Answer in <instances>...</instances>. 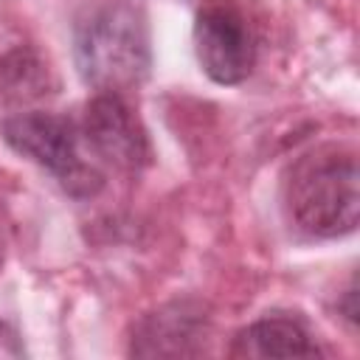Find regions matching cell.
<instances>
[{"label": "cell", "instance_id": "cell-1", "mask_svg": "<svg viewBox=\"0 0 360 360\" xmlns=\"http://www.w3.org/2000/svg\"><path fill=\"white\" fill-rule=\"evenodd\" d=\"M73 56L82 79L98 93L124 96L149 73V31L127 0L87 6L73 22Z\"/></svg>", "mask_w": 360, "mask_h": 360}, {"label": "cell", "instance_id": "cell-2", "mask_svg": "<svg viewBox=\"0 0 360 360\" xmlns=\"http://www.w3.org/2000/svg\"><path fill=\"white\" fill-rule=\"evenodd\" d=\"M357 158L346 146H318L301 155L284 180L290 219L309 236L332 239L352 233L360 214Z\"/></svg>", "mask_w": 360, "mask_h": 360}, {"label": "cell", "instance_id": "cell-3", "mask_svg": "<svg viewBox=\"0 0 360 360\" xmlns=\"http://www.w3.org/2000/svg\"><path fill=\"white\" fill-rule=\"evenodd\" d=\"M0 132L17 155L51 172L70 197H93L104 186V174L96 160H87L82 129L70 118L53 112H17L3 121Z\"/></svg>", "mask_w": 360, "mask_h": 360}, {"label": "cell", "instance_id": "cell-4", "mask_svg": "<svg viewBox=\"0 0 360 360\" xmlns=\"http://www.w3.org/2000/svg\"><path fill=\"white\" fill-rule=\"evenodd\" d=\"M194 48L202 70L217 84H239L256 65L259 39L233 0H205L194 20Z\"/></svg>", "mask_w": 360, "mask_h": 360}, {"label": "cell", "instance_id": "cell-5", "mask_svg": "<svg viewBox=\"0 0 360 360\" xmlns=\"http://www.w3.org/2000/svg\"><path fill=\"white\" fill-rule=\"evenodd\" d=\"M82 135L90 155L118 172H141L149 163L146 132L124 96L98 93L93 101H87Z\"/></svg>", "mask_w": 360, "mask_h": 360}, {"label": "cell", "instance_id": "cell-6", "mask_svg": "<svg viewBox=\"0 0 360 360\" xmlns=\"http://www.w3.org/2000/svg\"><path fill=\"white\" fill-rule=\"evenodd\" d=\"M205 315L188 301L169 304L146 315L132 335V354L138 357H191L202 352Z\"/></svg>", "mask_w": 360, "mask_h": 360}, {"label": "cell", "instance_id": "cell-7", "mask_svg": "<svg viewBox=\"0 0 360 360\" xmlns=\"http://www.w3.org/2000/svg\"><path fill=\"white\" fill-rule=\"evenodd\" d=\"M315 354H323L321 346L292 318H262L245 326L231 343V357H315Z\"/></svg>", "mask_w": 360, "mask_h": 360}, {"label": "cell", "instance_id": "cell-8", "mask_svg": "<svg viewBox=\"0 0 360 360\" xmlns=\"http://www.w3.org/2000/svg\"><path fill=\"white\" fill-rule=\"evenodd\" d=\"M338 307H340L343 318H346V321L354 326V323H357V287H354V281L349 284V290L343 292V301H340Z\"/></svg>", "mask_w": 360, "mask_h": 360}, {"label": "cell", "instance_id": "cell-9", "mask_svg": "<svg viewBox=\"0 0 360 360\" xmlns=\"http://www.w3.org/2000/svg\"><path fill=\"white\" fill-rule=\"evenodd\" d=\"M0 354H11V357H17V354H20L17 335H14L6 323H0Z\"/></svg>", "mask_w": 360, "mask_h": 360}]
</instances>
